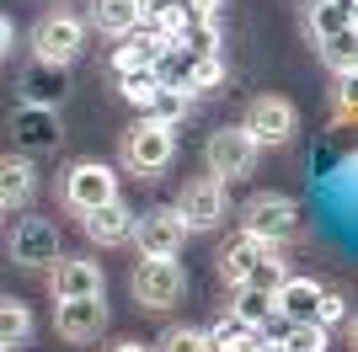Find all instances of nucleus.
Returning a JSON list of instances; mask_svg holds the SVG:
<instances>
[{
  "instance_id": "nucleus-7",
  "label": "nucleus",
  "mask_w": 358,
  "mask_h": 352,
  "mask_svg": "<svg viewBox=\"0 0 358 352\" xmlns=\"http://www.w3.org/2000/svg\"><path fill=\"white\" fill-rule=\"evenodd\" d=\"M257 139L241 123H224V129L209 133V149H203V161H209V176H220V182H230V176H252L257 166Z\"/></svg>"
},
{
  "instance_id": "nucleus-31",
  "label": "nucleus",
  "mask_w": 358,
  "mask_h": 352,
  "mask_svg": "<svg viewBox=\"0 0 358 352\" xmlns=\"http://www.w3.org/2000/svg\"><path fill=\"white\" fill-rule=\"evenodd\" d=\"M214 86H224V59L220 54L193 64V91H214Z\"/></svg>"
},
{
  "instance_id": "nucleus-17",
  "label": "nucleus",
  "mask_w": 358,
  "mask_h": 352,
  "mask_svg": "<svg viewBox=\"0 0 358 352\" xmlns=\"http://www.w3.org/2000/svg\"><path fill=\"white\" fill-rule=\"evenodd\" d=\"M268 251H273V240H257V235H246V230H241L236 240H230V246L220 251V278L230 283V288H241V283H246V272H252V267L262 262Z\"/></svg>"
},
{
  "instance_id": "nucleus-11",
  "label": "nucleus",
  "mask_w": 358,
  "mask_h": 352,
  "mask_svg": "<svg viewBox=\"0 0 358 352\" xmlns=\"http://www.w3.org/2000/svg\"><path fill=\"white\" fill-rule=\"evenodd\" d=\"M177 208L187 214L193 230H214V224L230 214V192H224L220 176H193V182L177 192Z\"/></svg>"
},
{
  "instance_id": "nucleus-8",
  "label": "nucleus",
  "mask_w": 358,
  "mask_h": 352,
  "mask_svg": "<svg viewBox=\"0 0 358 352\" xmlns=\"http://www.w3.org/2000/svg\"><path fill=\"white\" fill-rule=\"evenodd\" d=\"M6 251H11L16 267H54L59 262V230L54 219H38V214H22L6 235Z\"/></svg>"
},
{
  "instance_id": "nucleus-10",
  "label": "nucleus",
  "mask_w": 358,
  "mask_h": 352,
  "mask_svg": "<svg viewBox=\"0 0 358 352\" xmlns=\"http://www.w3.org/2000/svg\"><path fill=\"white\" fill-rule=\"evenodd\" d=\"M11 133L27 155H48V149L64 145V123H59V107H38V102H22L11 112Z\"/></svg>"
},
{
  "instance_id": "nucleus-5",
  "label": "nucleus",
  "mask_w": 358,
  "mask_h": 352,
  "mask_svg": "<svg viewBox=\"0 0 358 352\" xmlns=\"http://www.w3.org/2000/svg\"><path fill=\"white\" fill-rule=\"evenodd\" d=\"M171 155H177V139H171V129L166 123H150V117H139L134 129H123V166L134 176H155L171 166Z\"/></svg>"
},
{
  "instance_id": "nucleus-24",
  "label": "nucleus",
  "mask_w": 358,
  "mask_h": 352,
  "mask_svg": "<svg viewBox=\"0 0 358 352\" xmlns=\"http://www.w3.org/2000/svg\"><path fill=\"white\" fill-rule=\"evenodd\" d=\"M230 309H236L252 331H262V325L278 321V293H268V288H236V305H230Z\"/></svg>"
},
{
  "instance_id": "nucleus-2",
  "label": "nucleus",
  "mask_w": 358,
  "mask_h": 352,
  "mask_svg": "<svg viewBox=\"0 0 358 352\" xmlns=\"http://www.w3.org/2000/svg\"><path fill=\"white\" fill-rule=\"evenodd\" d=\"M80 48H86V22H80V16H70V11L38 16V27H32V59H38V64L70 70L75 59H80Z\"/></svg>"
},
{
  "instance_id": "nucleus-23",
  "label": "nucleus",
  "mask_w": 358,
  "mask_h": 352,
  "mask_svg": "<svg viewBox=\"0 0 358 352\" xmlns=\"http://www.w3.org/2000/svg\"><path fill=\"white\" fill-rule=\"evenodd\" d=\"M171 48H182V54H193V59H214L220 54V22L214 16H187V27H182V38Z\"/></svg>"
},
{
  "instance_id": "nucleus-30",
  "label": "nucleus",
  "mask_w": 358,
  "mask_h": 352,
  "mask_svg": "<svg viewBox=\"0 0 358 352\" xmlns=\"http://www.w3.org/2000/svg\"><path fill=\"white\" fill-rule=\"evenodd\" d=\"M246 331H252V325L241 321L236 309H224L220 321H214V325H209V337H214V352H220V347H224V342H236V337H246Z\"/></svg>"
},
{
  "instance_id": "nucleus-20",
  "label": "nucleus",
  "mask_w": 358,
  "mask_h": 352,
  "mask_svg": "<svg viewBox=\"0 0 358 352\" xmlns=\"http://www.w3.org/2000/svg\"><path fill=\"white\" fill-rule=\"evenodd\" d=\"M171 43L161 38H150V32H134V38H123V48L113 54V70H161Z\"/></svg>"
},
{
  "instance_id": "nucleus-32",
  "label": "nucleus",
  "mask_w": 358,
  "mask_h": 352,
  "mask_svg": "<svg viewBox=\"0 0 358 352\" xmlns=\"http://www.w3.org/2000/svg\"><path fill=\"white\" fill-rule=\"evenodd\" d=\"M337 102H343V112L358 107V75H337Z\"/></svg>"
},
{
  "instance_id": "nucleus-28",
  "label": "nucleus",
  "mask_w": 358,
  "mask_h": 352,
  "mask_svg": "<svg viewBox=\"0 0 358 352\" xmlns=\"http://www.w3.org/2000/svg\"><path fill=\"white\" fill-rule=\"evenodd\" d=\"M358 27L353 22V6H310V32H315V43L321 38H331V32H348Z\"/></svg>"
},
{
  "instance_id": "nucleus-18",
  "label": "nucleus",
  "mask_w": 358,
  "mask_h": 352,
  "mask_svg": "<svg viewBox=\"0 0 358 352\" xmlns=\"http://www.w3.org/2000/svg\"><path fill=\"white\" fill-rule=\"evenodd\" d=\"M32 192H38V171H32L27 155H6L0 161V203L22 214V203H32Z\"/></svg>"
},
{
  "instance_id": "nucleus-13",
  "label": "nucleus",
  "mask_w": 358,
  "mask_h": 352,
  "mask_svg": "<svg viewBox=\"0 0 358 352\" xmlns=\"http://www.w3.org/2000/svg\"><path fill=\"white\" fill-rule=\"evenodd\" d=\"M54 331H59L64 342H96L107 331V305L102 293L96 299H64V305H54Z\"/></svg>"
},
{
  "instance_id": "nucleus-26",
  "label": "nucleus",
  "mask_w": 358,
  "mask_h": 352,
  "mask_svg": "<svg viewBox=\"0 0 358 352\" xmlns=\"http://www.w3.org/2000/svg\"><path fill=\"white\" fill-rule=\"evenodd\" d=\"M193 107V91L187 86H161V96L150 102V123H166V129H177L182 117Z\"/></svg>"
},
{
  "instance_id": "nucleus-36",
  "label": "nucleus",
  "mask_w": 358,
  "mask_h": 352,
  "mask_svg": "<svg viewBox=\"0 0 358 352\" xmlns=\"http://www.w3.org/2000/svg\"><path fill=\"white\" fill-rule=\"evenodd\" d=\"M107 352H155V347H145V342H134V337H123V342H113Z\"/></svg>"
},
{
  "instance_id": "nucleus-6",
  "label": "nucleus",
  "mask_w": 358,
  "mask_h": 352,
  "mask_svg": "<svg viewBox=\"0 0 358 352\" xmlns=\"http://www.w3.org/2000/svg\"><path fill=\"white\" fill-rule=\"evenodd\" d=\"M187 235H193L187 214L177 203H161V208H150V214H139L134 246H139V256H177L187 246Z\"/></svg>"
},
{
  "instance_id": "nucleus-37",
  "label": "nucleus",
  "mask_w": 358,
  "mask_h": 352,
  "mask_svg": "<svg viewBox=\"0 0 358 352\" xmlns=\"http://www.w3.org/2000/svg\"><path fill=\"white\" fill-rule=\"evenodd\" d=\"M353 352H358V321H353Z\"/></svg>"
},
{
  "instance_id": "nucleus-34",
  "label": "nucleus",
  "mask_w": 358,
  "mask_h": 352,
  "mask_svg": "<svg viewBox=\"0 0 358 352\" xmlns=\"http://www.w3.org/2000/svg\"><path fill=\"white\" fill-rule=\"evenodd\" d=\"M220 352H262V337H257V331H246V337H236V342H224Z\"/></svg>"
},
{
  "instance_id": "nucleus-4",
  "label": "nucleus",
  "mask_w": 358,
  "mask_h": 352,
  "mask_svg": "<svg viewBox=\"0 0 358 352\" xmlns=\"http://www.w3.org/2000/svg\"><path fill=\"white\" fill-rule=\"evenodd\" d=\"M129 288H134V299L145 309H171L182 293H187V278H182L177 256H139Z\"/></svg>"
},
{
  "instance_id": "nucleus-15",
  "label": "nucleus",
  "mask_w": 358,
  "mask_h": 352,
  "mask_svg": "<svg viewBox=\"0 0 358 352\" xmlns=\"http://www.w3.org/2000/svg\"><path fill=\"white\" fill-rule=\"evenodd\" d=\"M91 27L107 38H134L145 27V0H91Z\"/></svg>"
},
{
  "instance_id": "nucleus-25",
  "label": "nucleus",
  "mask_w": 358,
  "mask_h": 352,
  "mask_svg": "<svg viewBox=\"0 0 358 352\" xmlns=\"http://www.w3.org/2000/svg\"><path fill=\"white\" fill-rule=\"evenodd\" d=\"M161 86H166V75H161V70H118V91H123V102L145 107V112H150V102L161 96Z\"/></svg>"
},
{
  "instance_id": "nucleus-27",
  "label": "nucleus",
  "mask_w": 358,
  "mask_h": 352,
  "mask_svg": "<svg viewBox=\"0 0 358 352\" xmlns=\"http://www.w3.org/2000/svg\"><path fill=\"white\" fill-rule=\"evenodd\" d=\"M155 352H214V337L198 325H166L155 337Z\"/></svg>"
},
{
  "instance_id": "nucleus-35",
  "label": "nucleus",
  "mask_w": 358,
  "mask_h": 352,
  "mask_svg": "<svg viewBox=\"0 0 358 352\" xmlns=\"http://www.w3.org/2000/svg\"><path fill=\"white\" fill-rule=\"evenodd\" d=\"M224 0H187V16H214Z\"/></svg>"
},
{
  "instance_id": "nucleus-22",
  "label": "nucleus",
  "mask_w": 358,
  "mask_h": 352,
  "mask_svg": "<svg viewBox=\"0 0 358 352\" xmlns=\"http://www.w3.org/2000/svg\"><path fill=\"white\" fill-rule=\"evenodd\" d=\"M321 64H327L331 75H358V27L348 32H331V38H321Z\"/></svg>"
},
{
  "instance_id": "nucleus-3",
  "label": "nucleus",
  "mask_w": 358,
  "mask_h": 352,
  "mask_svg": "<svg viewBox=\"0 0 358 352\" xmlns=\"http://www.w3.org/2000/svg\"><path fill=\"white\" fill-rule=\"evenodd\" d=\"M241 230L257 235V240H294L299 235V203L294 198H284V192H257V198H246V208H241Z\"/></svg>"
},
{
  "instance_id": "nucleus-9",
  "label": "nucleus",
  "mask_w": 358,
  "mask_h": 352,
  "mask_svg": "<svg viewBox=\"0 0 358 352\" xmlns=\"http://www.w3.org/2000/svg\"><path fill=\"white\" fill-rule=\"evenodd\" d=\"M241 129L252 133L262 149H284L294 139V107L284 96H252L246 102V117H241Z\"/></svg>"
},
{
  "instance_id": "nucleus-14",
  "label": "nucleus",
  "mask_w": 358,
  "mask_h": 352,
  "mask_svg": "<svg viewBox=\"0 0 358 352\" xmlns=\"http://www.w3.org/2000/svg\"><path fill=\"white\" fill-rule=\"evenodd\" d=\"M80 230H86V240L91 246H123V240H134V230H139V214L129 203H107V208H96V214H80Z\"/></svg>"
},
{
  "instance_id": "nucleus-12",
  "label": "nucleus",
  "mask_w": 358,
  "mask_h": 352,
  "mask_svg": "<svg viewBox=\"0 0 358 352\" xmlns=\"http://www.w3.org/2000/svg\"><path fill=\"white\" fill-rule=\"evenodd\" d=\"M48 293H54V305H64V299H96L102 293V267L86 262V256H59L48 267Z\"/></svg>"
},
{
  "instance_id": "nucleus-16",
  "label": "nucleus",
  "mask_w": 358,
  "mask_h": 352,
  "mask_svg": "<svg viewBox=\"0 0 358 352\" xmlns=\"http://www.w3.org/2000/svg\"><path fill=\"white\" fill-rule=\"evenodd\" d=\"M321 299H327V288L315 278H289L284 288H278V321H289V325L321 321Z\"/></svg>"
},
{
  "instance_id": "nucleus-21",
  "label": "nucleus",
  "mask_w": 358,
  "mask_h": 352,
  "mask_svg": "<svg viewBox=\"0 0 358 352\" xmlns=\"http://www.w3.org/2000/svg\"><path fill=\"white\" fill-rule=\"evenodd\" d=\"M27 342H32V309L6 293V299H0V347L16 352V347H27Z\"/></svg>"
},
{
  "instance_id": "nucleus-38",
  "label": "nucleus",
  "mask_w": 358,
  "mask_h": 352,
  "mask_svg": "<svg viewBox=\"0 0 358 352\" xmlns=\"http://www.w3.org/2000/svg\"><path fill=\"white\" fill-rule=\"evenodd\" d=\"M177 6H187V0H177Z\"/></svg>"
},
{
  "instance_id": "nucleus-1",
  "label": "nucleus",
  "mask_w": 358,
  "mask_h": 352,
  "mask_svg": "<svg viewBox=\"0 0 358 352\" xmlns=\"http://www.w3.org/2000/svg\"><path fill=\"white\" fill-rule=\"evenodd\" d=\"M59 198H64V208H70L75 219H80V214H96V208L118 203V176H113V166H102V161H80V166L64 171Z\"/></svg>"
},
{
  "instance_id": "nucleus-29",
  "label": "nucleus",
  "mask_w": 358,
  "mask_h": 352,
  "mask_svg": "<svg viewBox=\"0 0 358 352\" xmlns=\"http://www.w3.org/2000/svg\"><path fill=\"white\" fill-rule=\"evenodd\" d=\"M284 347L289 352H327V325L321 321H299L284 331Z\"/></svg>"
},
{
  "instance_id": "nucleus-33",
  "label": "nucleus",
  "mask_w": 358,
  "mask_h": 352,
  "mask_svg": "<svg viewBox=\"0 0 358 352\" xmlns=\"http://www.w3.org/2000/svg\"><path fill=\"white\" fill-rule=\"evenodd\" d=\"M348 315V305H343V293H331L327 288V299H321V325H331V321H343Z\"/></svg>"
},
{
  "instance_id": "nucleus-19",
  "label": "nucleus",
  "mask_w": 358,
  "mask_h": 352,
  "mask_svg": "<svg viewBox=\"0 0 358 352\" xmlns=\"http://www.w3.org/2000/svg\"><path fill=\"white\" fill-rule=\"evenodd\" d=\"M70 91V80H64L59 64H38L32 59V70L22 75V102H38V107H59V96Z\"/></svg>"
}]
</instances>
